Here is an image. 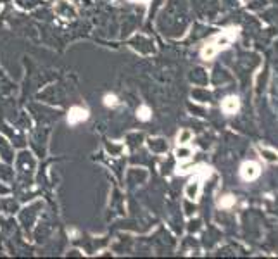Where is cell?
<instances>
[{"label": "cell", "instance_id": "obj_6", "mask_svg": "<svg viewBox=\"0 0 278 259\" xmlns=\"http://www.w3.org/2000/svg\"><path fill=\"white\" fill-rule=\"evenodd\" d=\"M199 190H201V178H195L189 183V187H187V195H189V199H197Z\"/></svg>", "mask_w": 278, "mask_h": 259}, {"label": "cell", "instance_id": "obj_8", "mask_svg": "<svg viewBox=\"0 0 278 259\" xmlns=\"http://www.w3.org/2000/svg\"><path fill=\"white\" fill-rule=\"evenodd\" d=\"M118 104H119V100L114 94H106L104 95V105H106V107H116Z\"/></svg>", "mask_w": 278, "mask_h": 259}, {"label": "cell", "instance_id": "obj_4", "mask_svg": "<svg viewBox=\"0 0 278 259\" xmlns=\"http://www.w3.org/2000/svg\"><path fill=\"white\" fill-rule=\"evenodd\" d=\"M238 109H240V100H238V97H235V95H228V97L221 102V111L227 114V116L235 114Z\"/></svg>", "mask_w": 278, "mask_h": 259}, {"label": "cell", "instance_id": "obj_11", "mask_svg": "<svg viewBox=\"0 0 278 259\" xmlns=\"http://www.w3.org/2000/svg\"><path fill=\"white\" fill-rule=\"evenodd\" d=\"M130 2H135V4H137V2H138V4H149L150 0H130Z\"/></svg>", "mask_w": 278, "mask_h": 259}, {"label": "cell", "instance_id": "obj_5", "mask_svg": "<svg viewBox=\"0 0 278 259\" xmlns=\"http://www.w3.org/2000/svg\"><path fill=\"white\" fill-rule=\"evenodd\" d=\"M258 151H259V154H261L263 161L270 162V164L278 162V152L276 151H273V149H270V147H263V146H259Z\"/></svg>", "mask_w": 278, "mask_h": 259}, {"label": "cell", "instance_id": "obj_3", "mask_svg": "<svg viewBox=\"0 0 278 259\" xmlns=\"http://www.w3.org/2000/svg\"><path fill=\"white\" fill-rule=\"evenodd\" d=\"M88 116H90L88 109L81 107V105H75V107H71L69 109V112H68V123L71 126L80 125V123L88 120Z\"/></svg>", "mask_w": 278, "mask_h": 259}, {"label": "cell", "instance_id": "obj_2", "mask_svg": "<svg viewBox=\"0 0 278 259\" xmlns=\"http://www.w3.org/2000/svg\"><path fill=\"white\" fill-rule=\"evenodd\" d=\"M261 175V166L254 161H245L244 164L240 166V178L244 182H254L256 178Z\"/></svg>", "mask_w": 278, "mask_h": 259}, {"label": "cell", "instance_id": "obj_7", "mask_svg": "<svg viewBox=\"0 0 278 259\" xmlns=\"http://www.w3.org/2000/svg\"><path fill=\"white\" fill-rule=\"evenodd\" d=\"M150 114H152V111H150L149 105H140V107L137 109V118L140 121H149L150 120Z\"/></svg>", "mask_w": 278, "mask_h": 259}, {"label": "cell", "instance_id": "obj_9", "mask_svg": "<svg viewBox=\"0 0 278 259\" xmlns=\"http://www.w3.org/2000/svg\"><path fill=\"white\" fill-rule=\"evenodd\" d=\"M233 204H235V197H233V195H225V197H221V199H220V206L223 209L232 208Z\"/></svg>", "mask_w": 278, "mask_h": 259}, {"label": "cell", "instance_id": "obj_1", "mask_svg": "<svg viewBox=\"0 0 278 259\" xmlns=\"http://www.w3.org/2000/svg\"><path fill=\"white\" fill-rule=\"evenodd\" d=\"M238 33H240V28H238V26H230V28L223 30V32L212 35L209 40L206 42V45L201 49V57L204 61H212L221 50L228 49L230 43L233 40H237Z\"/></svg>", "mask_w": 278, "mask_h": 259}, {"label": "cell", "instance_id": "obj_10", "mask_svg": "<svg viewBox=\"0 0 278 259\" xmlns=\"http://www.w3.org/2000/svg\"><path fill=\"white\" fill-rule=\"evenodd\" d=\"M192 138V133H190L189 130H181L180 133H178V143H180V146H185L187 142H189V140Z\"/></svg>", "mask_w": 278, "mask_h": 259}]
</instances>
